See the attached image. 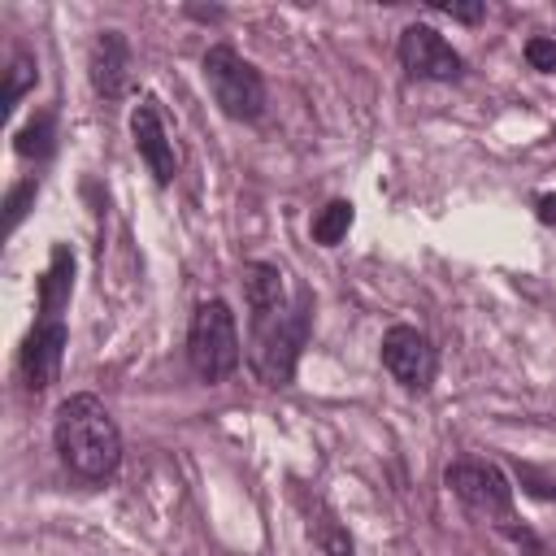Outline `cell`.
Segmentation results:
<instances>
[{
    "label": "cell",
    "mask_w": 556,
    "mask_h": 556,
    "mask_svg": "<svg viewBox=\"0 0 556 556\" xmlns=\"http://www.w3.org/2000/svg\"><path fill=\"white\" fill-rule=\"evenodd\" d=\"M52 434H56L61 460L87 482H100L122 465V430L109 417V408L87 391L70 395L56 408V430Z\"/></svg>",
    "instance_id": "cell-1"
},
{
    "label": "cell",
    "mask_w": 556,
    "mask_h": 556,
    "mask_svg": "<svg viewBox=\"0 0 556 556\" xmlns=\"http://www.w3.org/2000/svg\"><path fill=\"white\" fill-rule=\"evenodd\" d=\"M187 361L204 382H222L226 374L239 369V326L226 300H208L191 313Z\"/></svg>",
    "instance_id": "cell-2"
},
{
    "label": "cell",
    "mask_w": 556,
    "mask_h": 556,
    "mask_svg": "<svg viewBox=\"0 0 556 556\" xmlns=\"http://www.w3.org/2000/svg\"><path fill=\"white\" fill-rule=\"evenodd\" d=\"M204 83L217 100V109L235 122H252L265 109V83L252 61H243L235 48L217 43L204 52Z\"/></svg>",
    "instance_id": "cell-3"
},
{
    "label": "cell",
    "mask_w": 556,
    "mask_h": 556,
    "mask_svg": "<svg viewBox=\"0 0 556 556\" xmlns=\"http://www.w3.org/2000/svg\"><path fill=\"white\" fill-rule=\"evenodd\" d=\"M304 343V308H282L274 317L252 321V348L248 361L265 387H287L295 374V356Z\"/></svg>",
    "instance_id": "cell-4"
},
{
    "label": "cell",
    "mask_w": 556,
    "mask_h": 556,
    "mask_svg": "<svg viewBox=\"0 0 556 556\" xmlns=\"http://www.w3.org/2000/svg\"><path fill=\"white\" fill-rule=\"evenodd\" d=\"M382 365L404 391H426L434 382L439 352L417 326H391L382 334Z\"/></svg>",
    "instance_id": "cell-5"
},
{
    "label": "cell",
    "mask_w": 556,
    "mask_h": 556,
    "mask_svg": "<svg viewBox=\"0 0 556 556\" xmlns=\"http://www.w3.org/2000/svg\"><path fill=\"white\" fill-rule=\"evenodd\" d=\"M447 486L473 513L500 517V526L508 530V521H513V486H508V478L495 465H486V460H456V465H447Z\"/></svg>",
    "instance_id": "cell-6"
},
{
    "label": "cell",
    "mask_w": 556,
    "mask_h": 556,
    "mask_svg": "<svg viewBox=\"0 0 556 556\" xmlns=\"http://www.w3.org/2000/svg\"><path fill=\"white\" fill-rule=\"evenodd\" d=\"M395 52H400V65H404L413 78H430V83H452V78H460V70H465L460 52H456L439 30H430V26H404Z\"/></svg>",
    "instance_id": "cell-7"
},
{
    "label": "cell",
    "mask_w": 556,
    "mask_h": 556,
    "mask_svg": "<svg viewBox=\"0 0 556 556\" xmlns=\"http://www.w3.org/2000/svg\"><path fill=\"white\" fill-rule=\"evenodd\" d=\"M65 321H35L26 348H22V378L30 391H48L61 374V356H65Z\"/></svg>",
    "instance_id": "cell-8"
},
{
    "label": "cell",
    "mask_w": 556,
    "mask_h": 556,
    "mask_svg": "<svg viewBox=\"0 0 556 556\" xmlns=\"http://www.w3.org/2000/svg\"><path fill=\"white\" fill-rule=\"evenodd\" d=\"M130 135H135V148H139V156L148 161L152 178H156V182H174L178 161H174V143H169V135H165V122H161L156 100H143V104L135 109Z\"/></svg>",
    "instance_id": "cell-9"
},
{
    "label": "cell",
    "mask_w": 556,
    "mask_h": 556,
    "mask_svg": "<svg viewBox=\"0 0 556 556\" xmlns=\"http://www.w3.org/2000/svg\"><path fill=\"white\" fill-rule=\"evenodd\" d=\"M126 78H130V48L122 39V30H104L96 35L91 43V87L100 100H122L126 91Z\"/></svg>",
    "instance_id": "cell-10"
},
{
    "label": "cell",
    "mask_w": 556,
    "mask_h": 556,
    "mask_svg": "<svg viewBox=\"0 0 556 556\" xmlns=\"http://www.w3.org/2000/svg\"><path fill=\"white\" fill-rule=\"evenodd\" d=\"M243 295H248L252 321L291 308V304H287V282H282V274H278L274 265H265V261H252V265L243 269Z\"/></svg>",
    "instance_id": "cell-11"
},
{
    "label": "cell",
    "mask_w": 556,
    "mask_h": 556,
    "mask_svg": "<svg viewBox=\"0 0 556 556\" xmlns=\"http://www.w3.org/2000/svg\"><path fill=\"white\" fill-rule=\"evenodd\" d=\"M74 282V256L65 248H52V265L39 278V321H61V308L70 300Z\"/></svg>",
    "instance_id": "cell-12"
},
{
    "label": "cell",
    "mask_w": 556,
    "mask_h": 556,
    "mask_svg": "<svg viewBox=\"0 0 556 556\" xmlns=\"http://www.w3.org/2000/svg\"><path fill=\"white\" fill-rule=\"evenodd\" d=\"M348 226H352V204H348V200H330V204L313 217V239H317L321 248H334V243L348 235Z\"/></svg>",
    "instance_id": "cell-13"
},
{
    "label": "cell",
    "mask_w": 556,
    "mask_h": 556,
    "mask_svg": "<svg viewBox=\"0 0 556 556\" xmlns=\"http://www.w3.org/2000/svg\"><path fill=\"white\" fill-rule=\"evenodd\" d=\"M17 152L22 156H48L52 152V113H39L17 130Z\"/></svg>",
    "instance_id": "cell-14"
},
{
    "label": "cell",
    "mask_w": 556,
    "mask_h": 556,
    "mask_svg": "<svg viewBox=\"0 0 556 556\" xmlns=\"http://www.w3.org/2000/svg\"><path fill=\"white\" fill-rule=\"evenodd\" d=\"M35 83V61L26 56V52H17L13 56V65H9V87H4V109H13L22 96H26V87Z\"/></svg>",
    "instance_id": "cell-15"
},
{
    "label": "cell",
    "mask_w": 556,
    "mask_h": 556,
    "mask_svg": "<svg viewBox=\"0 0 556 556\" xmlns=\"http://www.w3.org/2000/svg\"><path fill=\"white\" fill-rule=\"evenodd\" d=\"M526 61H530L539 74H556V39L534 35V39L526 43Z\"/></svg>",
    "instance_id": "cell-16"
},
{
    "label": "cell",
    "mask_w": 556,
    "mask_h": 556,
    "mask_svg": "<svg viewBox=\"0 0 556 556\" xmlns=\"http://www.w3.org/2000/svg\"><path fill=\"white\" fill-rule=\"evenodd\" d=\"M317 543H321V552H326V556H352V539H348L334 521H326V526H321Z\"/></svg>",
    "instance_id": "cell-17"
},
{
    "label": "cell",
    "mask_w": 556,
    "mask_h": 556,
    "mask_svg": "<svg viewBox=\"0 0 556 556\" xmlns=\"http://www.w3.org/2000/svg\"><path fill=\"white\" fill-rule=\"evenodd\" d=\"M26 195H35V182H22V187H17L13 195H9V230H13L17 222H22V213H26L22 204H26Z\"/></svg>",
    "instance_id": "cell-18"
},
{
    "label": "cell",
    "mask_w": 556,
    "mask_h": 556,
    "mask_svg": "<svg viewBox=\"0 0 556 556\" xmlns=\"http://www.w3.org/2000/svg\"><path fill=\"white\" fill-rule=\"evenodd\" d=\"M447 17H456V22H478L482 13H486V4H439Z\"/></svg>",
    "instance_id": "cell-19"
},
{
    "label": "cell",
    "mask_w": 556,
    "mask_h": 556,
    "mask_svg": "<svg viewBox=\"0 0 556 556\" xmlns=\"http://www.w3.org/2000/svg\"><path fill=\"white\" fill-rule=\"evenodd\" d=\"M534 213H539V222L556 226V195H539V200H534Z\"/></svg>",
    "instance_id": "cell-20"
},
{
    "label": "cell",
    "mask_w": 556,
    "mask_h": 556,
    "mask_svg": "<svg viewBox=\"0 0 556 556\" xmlns=\"http://www.w3.org/2000/svg\"><path fill=\"white\" fill-rule=\"evenodd\" d=\"M552 135H556V130H552Z\"/></svg>",
    "instance_id": "cell-21"
}]
</instances>
